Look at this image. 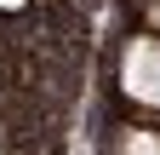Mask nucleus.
<instances>
[{"label":"nucleus","instance_id":"f257e3e1","mask_svg":"<svg viewBox=\"0 0 160 155\" xmlns=\"http://www.w3.org/2000/svg\"><path fill=\"white\" fill-rule=\"evenodd\" d=\"M120 92L137 109L160 115V35H132L120 52Z\"/></svg>","mask_w":160,"mask_h":155},{"label":"nucleus","instance_id":"f03ea898","mask_svg":"<svg viewBox=\"0 0 160 155\" xmlns=\"http://www.w3.org/2000/svg\"><path fill=\"white\" fill-rule=\"evenodd\" d=\"M114 155H160V126H120Z\"/></svg>","mask_w":160,"mask_h":155},{"label":"nucleus","instance_id":"7ed1b4c3","mask_svg":"<svg viewBox=\"0 0 160 155\" xmlns=\"http://www.w3.org/2000/svg\"><path fill=\"white\" fill-rule=\"evenodd\" d=\"M29 6V0H0V12H23Z\"/></svg>","mask_w":160,"mask_h":155}]
</instances>
